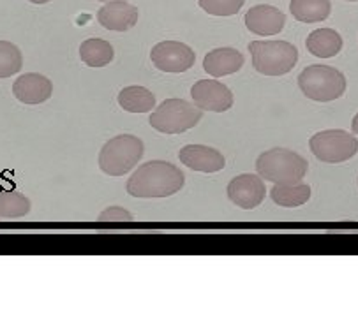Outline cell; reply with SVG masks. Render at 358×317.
<instances>
[{
	"label": "cell",
	"mask_w": 358,
	"mask_h": 317,
	"mask_svg": "<svg viewBox=\"0 0 358 317\" xmlns=\"http://www.w3.org/2000/svg\"><path fill=\"white\" fill-rule=\"evenodd\" d=\"M185 177L168 161H148L138 166L127 180L126 191L133 198H168L184 187Z\"/></svg>",
	"instance_id": "6da1fadb"
},
{
	"label": "cell",
	"mask_w": 358,
	"mask_h": 317,
	"mask_svg": "<svg viewBox=\"0 0 358 317\" xmlns=\"http://www.w3.org/2000/svg\"><path fill=\"white\" fill-rule=\"evenodd\" d=\"M309 170L307 158L288 148H272L256 158V171L263 180L279 185L302 184Z\"/></svg>",
	"instance_id": "7a4b0ae2"
},
{
	"label": "cell",
	"mask_w": 358,
	"mask_h": 317,
	"mask_svg": "<svg viewBox=\"0 0 358 317\" xmlns=\"http://www.w3.org/2000/svg\"><path fill=\"white\" fill-rule=\"evenodd\" d=\"M145 145L133 134H118L104 143L99 152V168L110 177H124L143 157Z\"/></svg>",
	"instance_id": "3957f363"
},
{
	"label": "cell",
	"mask_w": 358,
	"mask_h": 317,
	"mask_svg": "<svg viewBox=\"0 0 358 317\" xmlns=\"http://www.w3.org/2000/svg\"><path fill=\"white\" fill-rule=\"evenodd\" d=\"M303 96L317 103H330L339 99L346 90V78L336 67L314 64L306 67L296 78Z\"/></svg>",
	"instance_id": "277c9868"
},
{
	"label": "cell",
	"mask_w": 358,
	"mask_h": 317,
	"mask_svg": "<svg viewBox=\"0 0 358 317\" xmlns=\"http://www.w3.org/2000/svg\"><path fill=\"white\" fill-rule=\"evenodd\" d=\"M249 53L252 67L265 76H285L299 60V50L288 41H252Z\"/></svg>",
	"instance_id": "5b68a950"
},
{
	"label": "cell",
	"mask_w": 358,
	"mask_h": 317,
	"mask_svg": "<svg viewBox=\"0 0 358 317\" xmlns=\"http://www.w3.org/2000/svg\"><path fill=\"white\" fill-rule=\"evenodd\" d=\"M203 110L185 99H166L150 115V126L163 134H182L200 124Z\"/></svg>",
	"instance_id": "8992f818"
},
{
	"label": "cell",
	"mask_w": 358,
	"mask_h": 317,
	"mask_svg": "<svg viewBox=\"0 0 358 317\" xmlns=\"http://www.w3.org/2000/svg\"><path fill=\"white\" fill-rule=\"evenodd\" d=\"M309 148L314 157L320 158L322 163L339 164L355 157L358 152V140L346 131H322L310 138Z\"/></svg>",
	"instance_id": "52a82bcc"
},
{
	"label": "cell",
	"mask_w": 358,
	"mask_h": 317,
	"mask_svg": "<svg viewBox=\"0 0 358 317\" xmlns=\"http://www.w3.org/2000/svg\"><path fill=\"white\" fill-rule=\"evenodd\" d=\"M150 60L163 73H185L194 66L192 48L178 41H161L152 48Z\"/></svg>",
	"instance_id": "ba28073f"
},
{
	"label": "cell",
	"mask_w": 358,
	"mask_h": 317,
	"mask_svg": "<svg viewBox=\"0 0 358 317\" xmlns=\"http://www.w3.org/2000/svg\"><path fill=\"white\" fill-rule=\"evenodd\" d=\"M228 200L244 210H252L263 203L266 196L265 182L259 175L245 173L233 178L226 189Z\"/></svg>",
	"instance_id": "9c48e42d"
},
{
	"label": "cell",
	"mask_w": 358,
	"mask_h": 317,
	"mask_svg": "<svg viewBox=\"0 0 358 317\" xmlns=\"http://www.w3.org/2000/svg\"><path fill=\"white\" fill-rule=\"evenodd\" d=\"M194 104L203 111L222 113L233 106V94L224 83L217 80H200L191 89Z\"/></svg>",
	"instance_id": "30bf717a"
},
{
	"label": "cell",
	"mask_w": 358,
	"mask_h": 317,
	"mask_svg": "<svg viewBox=\"0 0 358 317\" xmlns=\"http://www.w3.org/2000/svg\"><path fill=\"white\" fill-rule=\"evenodd\" d=\"M244 23L249 32L256 34V36H275L285 29L286 15L273 6L259 4L245 13Z\"/></svg>",
	"instance_id": "8fae6325"
},
{
	"label": "cell",
	"mask_w": 358,
	"mask_h": 317,
	"mask_svg": "<svg viewBox=\"0 0 358 317\" xmlns=\"http://www.w3.org/2000/svg\"><path fill=\"white\" fill-rule=\"evenodd\" d=\"M178 157H180V163L189 170L201 171V173H217L226 166L224 155L205 145H187L182 148Z\"/></svg>",
	"instance_id": "7c38bea8"
},
{
	"label": "cell",
	"mask_w": 358,
	"mask_h": 317,
	"mask_svg": "<svg viewBox=\"0 0 358 317\" xmlns=\"http://www.w3.org/2000/svg\"><path fill=\"white\" fill-rule=\"evenodd\" d=\"M97 22L113 32H126L138 23V8L127 0H113L106 2L97 11Z\"/></svg>",
	"instance_id": "4fadbf2b"
},
{
	"label": "cell",
	"mask_w": 358,
	"mask_h": 317,
	"mask_svg": "<svg viewBox=\"0 0 358 317\" xmlns=\"http://www.w3.org/2000/svg\"><path fill=\"white\" fill-rule=\"evenodd\" d=\"M53 83L37 73H27L13 83V96L23 104H43L52 97Z\"/></svg>",
	"instance_id": "5bb4252c"
},
{
	"label": "cell",
	"mask_w": 358,
	"mask_h": 317,
	"mask_svg": "<svg viewBox=\"0 0 358 317\" xmlns=\"http://www.w3.org/2000/svg\"><path fill=\"white\" fill-rule=\"evenodd\" d=\"M242 66H244V55L235 48L212 50L203 59V69L214 78L238 73Z\"/></svg>",
	"instance_id": "9a60e30c"
},
{
	"label": "cell",
	"mask_w": 358,
	"mask_h": 317,
	"mask_svg": "<svg viewBox=\"0 0 358 317\" xmlns=\"http://www.w3.org/2000/svg\"><path fill=\"white\" fill-rule=\"evenodd\" d=\"M307 52L320 59H332L343 50V37L334 29H317L309 34L306 41Z\"/></svg>",
	"instance_id": "2e32d148"
},
{
	"label": "cell",
	"mask_w": 358,
	"mask_h": 317,
	"mask_svg": "<svg viewBox=\"0 0 358 317\" xmlns=\"http://www.w3.org/2000/svg\"><path fill=\"white\" fill-rule=\"evenodd\" d=\"M289 13L302 23L325 22L332 13L330 0H292Z\"/></svg>",
	"instance_id": "e0dca14e"
},
{
	"label": "cell",
	"mask_w": 358,
	"mask_h": 317,
	"mask_svg": "<svg viewBox=\"0 0 358 317\" xmlns=\"http://www.w3.org/2000/svg\"><path fill=\"white\" fill-rule=\"evenodd\" d=\"M118 104L129 113H147L155 108V96L145 87H126L118 94Z\"/></svg>",
	"instance_id": "ac0fdd59"
},
{
	"label": "cell",
	"mask_w": 358,
	"mask_h": 317,
	"mask_svg": "<svg viewBox=\"0 0 358 317\" xmlns=\"http://www.w3.org/2000/svg\"><path fill=\"white\" fill-rule=\"evenodd\" d=\"M270 198L275 205L285 208H295L302 207L307 203L310 198V187L306 184H295V185H279L273 184L272 191H270Z\"/></svg>",
	"instance_id": "d6986e66"
},
{
	"label": "cell",
	"mask_w": 358,
	"mask_h": 317,
	"mask_svg": "<svg viewBox=\"0 0 358 317\" xmlns=\"http://www.w3.org/2000/svg\"><path fill=\"white\" fill-rule=\"evenodd\" d=\"M80 57H82L83 64L89 67H104L113 60L115 52L113 46L104 39H87L80 46Z\"/></svg>",
	"instance_id": "ffe728a7"
},
{
	"label": "cell",
	"mask_w": 358,
	"mask_h": 317,
	"mask_svg": "<svg viewBox=\"0 0 358 317\" xmlns=\"http://www.w3.org/2000/svg\"><path fill=\"white\" fill-rule=\"evenodd\" d=\"M30 200L22 192H0V217L18 219L25 217L30 212Z\"/></svg>",
	"instance_id": "44dd1931"
},
{
	"label": "cell",
	"mask_w": 358,
	"mask_h": 317,
	"mask_svg": "<svg viewBox=\"0 0 358 317\" xmlns=\"http://www.w3.org/2000/svg\"><path fill=\"white\" fill-rule=\"evenodd\" d=\"M23 66V55L16 45L0 41V78H11L20 73Z\"/></svg>",
	"instance_id": "7402d4cb"
},
{
	"label": "cell",
	"mask_w": 358,
	"mask_h": 317,
	"mask_svg": "<svg viewBox=\"0 0 358 317\" xmlns=\"http://www.w3.org/2000/svg\"><path fill=\"white\" fill-rule=\"evenodd\" d=\"M245 0H198L200 8L212 16H233L241 11Z\"/></svg>",
	"instance_id": "603a6c76"
},
{
	"label": "cell",
	"mask_w": 358,
	"mask_h": 317,
	"mask_svg": "<svg viewBox=\"0 0 358 317\" xmlns=\"http://www.w3.org/2000/svg\"><path fill=\"white\" fill-rule=\"evenodd\" d=\"M134 222L133 214L122 207H110L97 217V226L99 228H117V226H129Z\"/></svg>",
	"instance_id": "cb8c5ba5"
},
{
	"label": "cell",
	"mask_w": 358,
	"mask_h": 317,
	"mask_svg": "<svg viewBox=\"0 0 358 317\" xmlns=\"http://www.w3.org/2000/svg\"><path fill=\"white\" fill-rule=\"evenodd\" d=\"M351 131H353L355 134H358V113L355 115L353 122H351Z\"/></svg>",
	"instance_id": "d4e9b609"
},
{
	"label": "cell",
	"mask_w": 358,
	"mask_h": 317,
	"mask_svg": "<svg viewBox=\"0 0 358 317\" xmlns=\"http://www.w3.org/2000/svg\"><path fill=\"white\" fill-rule=\"evenodd\" d=\"M29 2H32V4H48L52 0H29Z\"/></svg>",
	"instance_id": "484cf974"
},
{
	"label": "cell",
	"mask_w": 358,
	"mask_h": 317,
	"mask_svg": "<svg viewBox=\"0 0 358 317\" xmlns=\"http://www.w3.org/2000/svg\"><path fill=\"white\" fill-rule=\"evenodd\" d=\"M99 2H113V0H99Z\"/></svg>",
	"instance_id": "4316f807"
},
{
	"label": "cell",
	"mask_w": 358,
	"mask_h": 317,
	"mask_svg": "<svg viewBox=\"0 0 358 317\" xmlns=\"http://www.w3.org/2000/svg\"><path fill=\"white\" fill-rule=\"evenodd\" d=\"M348 2H358V0H348Z\"/></svg>",
	"instance_id": "83f0119b"
}]
</instances>
